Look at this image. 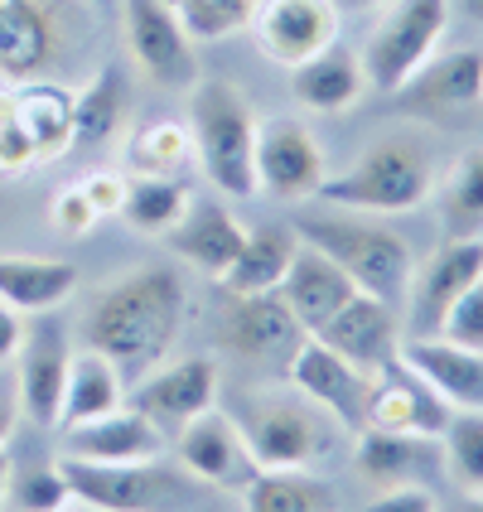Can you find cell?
I'll return each instance as SVG.
<instances>
[{"instance_id":"obj_1","label":"cell","mask_w":483,"mask_h":512,"mask_svg":"<svg viewBox=\"0 0 483 512\" xmlns=\"http://www.w3.org/2000/svg\"><path fill=\"white\" fill-rule=\"evenodd\" d=\"M189 319V285L170 261H145L87 295L83 343L112 358L121 382H141L174 353Z\"/></svg>"},{"instance_id":"obj_2","label":"cell","mask_w":483,"mask_h":512,"mask_svg":"<svg viewBox=\"0 0 483 512\" xmlns=\"http://www.w3.org/2000/svg\"><path fill=\"white\" fill-rule=\"evenodd\" d=\"M189 136H194V165L203 179L228 194H256V112L252 102L223 78H199L189 87Z\"/></svg>"},{"instance_id":"obj_3","label":"cell","mask_w":483,"mask_h":512,"mask_svg":"<svg viewBox=\"0 0 483 512\" xmlns=\"http://www.w3.org/2000/svg\"><path fill=\"white\" fill-rule=\"evenodd\" d=\"M232 421L242 430L256 469H314L334 450V416L295 387H256L237 397Z\"/></svg>"},{"instance_id":"obj_4","label":"cell","mask_w":483,"mask_h":512,"mask_svg":"<svg viewBox=\"0 0 483 512\" xmlns=\"http://www.w3.org/2000/svg\"><path fill=\"white\" fill-rule=\"evenodd\" d=\"M435 189V160L421 136H382L343 174H329L319 199L353 213H411Z\"/></svg>"},{"instance_id":"obj_5","label":"cell","mask_w":483,"mask_h":512,"mask_svg":"<svg viewBox=\"0 0 483 512\" xmlns=\"http://www.w3.org/2000/svg\"><path fill=\"white\" fill-rule=\"evenodd\" d=\"M290 228L305 247L329 256L363 295H377L387 305L397 295H406L416 256L406 247V237H397L392 228L368 223V218H343V213H329V218L324 213H314V218L300 213V218H290Z\"/></svg>"},{"instance_id":"obj_6","label":"cell","mask_w":483,"mask_h":512,"mask_svg":"<svg viewBox=\"0 0 483 512\" xmlns=\"http://www.w3.org/2000/svg\"><path fill=\"white\" fill-rule=\"evenodd\" d=\"M445 29H450V0H387L358 54L372 92H401L406 78L426 58H435Z\"/></svg>"},{"instance_id":"obj_7","label":"cell","mask_w":483,"mask_h":512,"mask_svg":"<svg viewBox=\"0 0 483 512\" xmlns=\"http://www.w3.org/2000/svg\"><path fill=\"white\" fill-rule=\"evenodd\" d=\"M329 179L324 145L300 116H266L256 121V194H271L281 203L319 199Z\"/></svg>"},{"instance_id":"obj_8","label":"cell","mask_w":483,"mask_h":512,"mask_svg":"<svg viewBox=\"0 0 483 512\" xmlns=\"http://www.w3.org/2000/svg\"><path fill=\"white\" fill-rule=\"evenodd\" d=\"M58 469L78 503H92L102 512H160L165 503H174L165 455L145 459V464H92V459L58 455Z\"/></svg>"},{"instance_id":"obj_9","label":"cell","mask_w":483,"mask_h":512,"mask_svg":"<svg viewBox=\"0 0 483 512\" xmlns=\"http://www.w3.org/2000/svg\"><path fill=\"white\" fill-rule=\"evenodd\" d=\"M290 387L300 397H310L319 411H329L343 430H363L368 421V392H372V377L363 368H353L343 353H334L329 343H319L314 334L300 339V348L290 353Z\"/></svg>"},{"instance_id":"obj_10","label":"cell","mask_w":483,"mask_h":512,"mask_svg":"<svg viewBox=\"0 0 483 512\" xmlns=\"http://www.w3.org/2000/svg\"><path fill=\"white\" fill-rule=\"evenodd\" d=\"M174 455L184 464V474H194L213 488H228V493H242L261 474L232 411H223V406H208L174 430Z\"/></svg>"},{"instance_id":"obj_11","label":"cell","mask_w":483,"mask_h":512,"mask_svg":"<svg viewBox=\"0 0 483 512\" xmlns=\"http://www.w3.org/2000/svg\"><path fill=\"white\" fill-rule=\"evenodd\" d=\"M126 49L150 83L160 87H194L199 83V54L189 29L179 25L165 0H126Z\"/></svg>"},{"instance_id":"obj_12","label":"cell","mask_w":483,"mask_h":512,"mask_svg":"<svg viewBox=\"0 0 483 512\" xmlns=\"http://www.w3.org/2000/svg\"><path fill=\"white\" fill-rule=\"evenodd\" d=\"M68 363H73L68 334L54 319V310H44L34 324H25V343L15 353V401L34 426H58Z\"/></svg>"},{"instance_id":"obj_13","label":"cell","mask_w":483,"mask_h":512,"mask_svg":"<svg viewBox=\"0 0 483 512\" xmlns=\"http://www.w3.org/2000/svg\"><path fill=\"white\" fill-rule=\"evenodd\" d=\"M261 54L281 68H300L329 44H339V5L334 0H261L252 15Z\"/></svg>"},{"instance_id":"obj_14","label":"cell","mask_w":483,"mask_h":512,"mask_svg":"<svg viewBox=\"0 0 483 512\" xmlns=\"http://www.w3.org/2000/svg\"><path fill=\"white\" fill-rule=\"evenodd\" d=\"M126 401L160 430H179L199 411L218 406V363L213 358H174V363L165 358L160 368H150L141 382L126 387Z\"/></svg>"},{"instance_id":"obj_15","label":"cell","mask_w":483,"mask_h":512,"mask_svg":"<svg viewBox=\"0 0 483 512\" xmlns=\"http://www.w3.org/2000/svg\"><path fill=\"white\" fill-rule=\"evenodd\" d=\"M474 281H483V237H445L440 252H430L426 266L411 271L406 310L421 334H440V319Z\"/></svg>"},{"instance_id":"obj_16","label":"cell","mask_w":483,"mask_h":512,"mask_svg":"<svg viewBox=\"0 0 483 512\" xmlns=\"http://www.w3.org/2000/svg\"><path fill=\"white\" fill-rule=\"evenodd\" d=\"M319 343H329L334 353H343L353 368H363L368 377L377 372L397 368L401 363V329H397V314L387 300H377V295H353L348 305H343L319 334Z\"/></svg>"},{"instance_id":"obj_17","label":"cell","mask_w":483,"mask_h":512,"mask_svg":"<svg viewBox=\"0 0 483 512\" xmlns=\"http://www.w3.org/2000/svg\"><path fill=\"white\" fill-rule=\"evenodd\" d=\"M63 455L92 459V464H145L165 455V430L126 401L97 421H78L63 430Z\"/></svg>"},{"instance_id":"obj_18","label":"cell","mask_w":483,"mask_h":512,"mask_svg":"<svg viewBox=\"0 0 483 512\" xmlns=\"http://www.w3.org/2000/svg\"><path fill=\"white\" fill-rule=\"evenodd\" d=\"M450 421V406L430 392L416 372L397 368L377 372L368 392V421L363 426L387 430V435H416V440H440V430Z\"/></svg>"},{"instance_id":"obj_19","label":"cell","mask_w":483,"mask_h":512,"mask_svg":"<svg viewBox=\"0 0 483 512\" xmlns=\"http://www.w3.org/2000/svg\"><path fill=\"white\" fill-rule=\"evenodd\" d=\"M228 300L232 305L223 314V339H228L232 353H242L252 363H290L305 329L285 310L281 295L266 290V295H228Z\"/></svg>"},{"instance_id":"obj_20","label":"cell","mask_w":483,"mask_h":512,"mask_svg":"<svg viewBox=\"0 0 483 512\" xmlns=\"http://www.w3.org/2000/svg\"><path fill=\"white\" fill-rule=\"evenodd\" d=\"M401 107L416 116H455L483 107V54L479 49H455V54L426 58L406 87L397 92Z\"/></svg>"},{"instance_id":"obj_21","label":"cell","mask_w":483,"mask_h":512,"mask_svg":"<svg viewBox=\"0 0 483 512\" xmlns=\"http://www.w3.org/2000/svg\"><path fill=\"white\" fill-rule=\"evenodd\" d=\"M401 363L450 411H483V353L459 348L440 334H416V339H401Z\"/></svg>"},{"instance_id":"obj_22","label":"cell","mask_w":483,"mask_h":512,"mask_svg":"<svg viewBox=\"0 0 483 512\" xmlns=\"http://www.w3.org/2000/svg\"><path fill=\"white\" fill-rule=\"evenodd\" d=\"M58 54V20L49 0H0V83L44 78Z\"/></svg>"},{"instance_id":"obj_23","label":"cell","mask_w":483,"mask_h":512,"mask_svg":"<svg viewBox=\"0 0 483 512\" xmlns=\"http://www.w3.org/2000/svg\"><path fill=\"white\" fill-rule=\"evenodd\" d=\"M165 242H170V252L179 256L184 266H194L199 276L218 281L232 261H237V252H242L247 228H242L218 199H194L184 208V218L165 232Z\"/></svg>"},{"instance_id":"obj_24","label":"cell","mask_w":483,"mask_h":512,"mask_svg":"<svg viewBox=\"0 0 483 512\" xmlns=\"http://www.w3.org/2000/svg\"><path fill=\"white\" fill-rule=\"evenodd\" d=\"M276 295L285 300V310L300 319L305 334H319V329L358 295V285L348 281L324 252H314V247L300 242V252H295V261H290V271H285V281Z\"/></svg>"},{"instance_id":"obj_25","label":"cell","mask_w":483,"mask_h":512,"mask_svg":"<svg viewBox=\"0 0 483 512\" xmlns=\"http://www.w3.org/2000/svg\"><path fill=\"white\" fill-rule=\"evenodd\" d=\"M10 121L20 126L39 155V165L63 160L73 150V92L54 78H29L15 83L10 97Z\"/></svg>"},{"instance_id":"obj_26","label":"cell","mask_w":483,"mask_h":512,"mask_svg":"<svg viewBox=\"0 0 483 512\" xmlns=\"http://www.w3.org/2000/svg\"><path fill=\"white\" fill-rule=\"evenodd\" d=\"M290 92L305 112H319V116H339L348 107L363 102L368 92V73H363V58L343 44H329L324 54H314L310 63L290 68Z\"/></svg>"},{"instance_id":"obj_27","label":"cell","mask_w":483,"mask_h":512,"mask_svg":"<svg viewBox=\"0 0 483 512\" xmlns=\"http://www.w3.org/2000/svg\"><path fill=\"white\" fill-rule=\"evenodd\" d=\"M83 285V271L63 256H0V300L20 314L58 310Z\"/></svg>"},{"instance_id":"obj_28","label":"cell","mask_w":483,"mask_h":512,"mask_svg":"<svg viewBox=\"0 0 483 512\" xmlns=\"http://www.w3.org/2000/svg\"><path fill=\"white\" fill-rule=\"evenodd\" d=\"M300 252V237L290 223H256L247 228V242L228 271L218 276V285L228 295H266V290H281L290 261Z\"/></svg>"},{"instance_id":"obj_29","label":"cell","mask_w":483,"mask_h":512,"mask_svg":"<svg viewBox=\"0 0 483 512\" xmlns=\"http://www.w3.org/2000/svg\"><path fill=\"white\" fill-rule=\"evenodd\" d=\"M116 406H126V382L112 368V358H102L97 348H78L68 363V382H63V406H58V426H78V421H97Z\"/></svg>"},{"instance_id":"obj_30","label":"cell","mask_w":483,"mask_h":512,"mask_svg":"<svg viewBox=\"0 0 483 512\" xmlns=\"http://www.w3.org/2000/svg\"><path fill=\"white\" fill-rule=\"evenodd\" d=\"M126 131V73L102 63L83 92H73V145L102 150Z\"/></svg>"},{"instance_id":"obj_31","label":"cell","mask_w":483,"mask_h":512,"mask_svg":"<svg viewBox=\"0 0 483 512\" xmlns=\"http://www.w3.org/2000/svg\"><path fill=\"white\" fill-rule=\"evenodd\" d=\"M121 165L126 174H184L194 165V136H189V121H141L136 131H126L121 145Z\"/></svg>"},{"instance_id":"obj_32","label":"cell","mask_w":483,"mask_h":512,"mask_svg":"<svg viewBox=\"0 0 483 512\" xmlns=\"http://www.w3.org/2000/svg\"><path fill=\"white\" fill-rule=\"evenodd\" d=\"M194 203L189 184L179 174H126V199H121V218L136 232H165L184 218V208Z\"/></svg>"},{"instance_id":"obj_33","label":"cell","mask_w":483,"mask_h":512,"mask_svg":"<svg viewBox=\"0 0 483 512\" xmlns=\"http://www.w3.org/2000/svg\"><path fill=\"white\" fill-rule=\"evenodd\" d=\"M430 194L440 199V223L450 237H483V145L464 150Z\"/></svg>"},{"instance_id":"obj_34","label":"cell","mask_w":483,"mask_h":512,"mask_svg":"<svg viewBox=\"0 0 483 512\" xmlns=\"http://www.w3.org/2000/svg\"><path fill=\"white\" fill-rule=\"evenodd\" d=\"M426 445L430 440H416V435H387V430H358V450H353V464L358 474L372 479L377 488L392 484H416L421 479V464H426Z\"/></svg>"},{"instance_id":"obj_35","label":"cell","mask_w":483,"mask_h":512,"mask_svg":"<svg viewBox=\"0 0 483 512\" xmlns=\"http://www.w3.org/2000/svg\"><path fill=\"white\" fill-rule=\"evenodd\" d=\"M242 512H334V493L310 469H261L242 488Z\"/></svg>"},{"instance_id":"obj_36","label":"cell","mask_w":483,"mask_h":512,"mask_svg":"<svg viewBox=\"0 0 483 512\" xmlns=\"http://www.w3.org/2000/svg\"><path fill=\"white\" fill-rule=\"evenodd\" d=\"M440 455L464 493H483V411H450L440 430Z\"/></svg>"},{"instance_id":"obj_37","label":"cell","mask_w":483,"mask_h":512,"mask_svg":"<svg viewBox=\"0 0 483 512\" xmlns=\"http://www.w3.org/2000/svg\"><path fill=\"white\" fill-rule=\"evenodd\" d=\"M179 25L189 29L194 44H218V39H232L242 29H252V15L261 0H165Z\"/></svg>"},{"instance_id":"obj_38","label":"cell","mask_w":483,"mask_h":512,"mask_svg":"<svg viewBox=\"0 0 483 512\" xmlns=\"http://www.w3.org/2000/svg\"><path fill=\"white\" fill-rule=\"evenodd\" d=\"M73 503V488L63 479L58 459H29L10 469V488H5V508L10 512H58Z\"/></svg>"},{"instance_id":"obj_39","label":"cell","mask_w":483,"mask_h":512,"mask_svg":"<svg viewBox=\"0 0 483 512\" xmlns=\"http://www.w3.org/2000/svg\"><path fill=\"white\" fill-rule=\"evenodd\" d=\"M440 339L483 353V281H474L455 305L445 310V319H440Z\"/></svg>"},{"instance_id":"obj_40","label":"cell","mask_w":483,"mask_h":512,"mask_svg":"<svg viewBox=\"0 0 483 512\" xmlns=\"http://www.w3.org/2000/svg\"><path fill=\"white\" fill-rule=\"evenodd\" d=\"M97 208L87 203L83 184H68V189H58L54 203H49V223H54L58 237H87V232L97 228Z\"/></svg>"},{"instance_id":"obj_41","label":"cell","mask_w":483,"mask_h":512,"mask_svg":"<svg viewBox=\"0 0 483 512\" xmlns=\"http://www.w3.org/2000/svg\"><path fill=\"white\" fill-rule=\"evenodd\" d=\"M368 512H440V503L426 484H392L372 498Z\"/></svg>"},{"instance_id":"obj_42","label":"cell","mask_w":483,"mask_h":512,"mask_svg":"<svg viewBox=\"0 0 483 512\" xmlns=\"http://www.w3.org/2000/svg\"><path fill=\"white\" fill-rule=\"evenodd\" d=\"M83 184V194H87V203L107 218V213H121V199H126V170L116 174V170H92V174H83L78 179Z\"/></svg>"},{"instance_id":"obj_43","label":"cell","mask_w":483,"mask_h":512,"mask_svg":"<svg viewBox=\"0 0 483 512\" xmlns=\"http://www.w3.org/2000/svg\"><path fill=\"white\" fill-rule=\"evenodd\" d=\"M34 165H39V155H34L29 136L5 116L0 121V174H29Z\"/></svg>"},{"instance_id":"obj_44","label":"cell","mask_w":483,"mask_h":512,"mask_svg":"<svg viewBox=\"0 0 483 512\" xmlns=\"http://www.w3.org/2000/svg\"><path fill=\"white\" fill-rule=\"evenodd\" d=\"M20 343H25V314L0 300V368H5V363H15Z\"/></svg>"},{"instance_id":"obj_45","label":"cell","mask_w":483,"mask_h":512,"mask_svg":"<svg viewBox=\"0 0 483 512\" xmlns=\"http://www.w3.org/2000/svg\"><path fill=\"white\" fill-rule=\"evenodd\" d=\"M15 416H20V401L0 397V445H10V435H15Z\"/></svg>"},{"instance_id":"obj_46","label":"cell","mask_w":483,"mask_h":512,"mask_svg":"<svg viewBox=\"0 0 483 512\" xmlns=\"http://www.w3.org/2000/svg\"><path fill=\"white\" fill-rule=\"evenodd\" d=\"M10 469H15V459H10V445H0V503H5V488H10Z\"/></svg>"},{"instance_id":"obj_47","label":"cell","mask_w":483,"mask_h":512,"mask_svg":"<svg viewBox=\"0 0 483 512\" xmlns=\"http://www.w3.org/2000/svg\"><path fill=\"white\" fill-rule=\"evenodd\" d=\"M455 512H483V493H464V503Z\"/></svg>"},{"instance_id":"obj_48","label":"cell","mask_w":483,"mask_h":512,"mask_svg":"<svg viewBox=\"0 0 483 512\" xmlns=\"http://www.w3.org/2000/svg\"><path fill=\"white\" fill-rule=\"evenodd\" d=\"M339 10H368V5H377V0H334Z\"/></svg>"},{"instance_id":"obj_49","label":"cell","mask_w":483,"mask_h":512,"mask_svg":"<svg viewBox=\"0 0 483 512\" xmlns=\"http://www.w3.org/2000/svg\"><path fill=\"white\" fill-rule=\"evenodd\" d=\"M464 10H469V15H474V20L483 25V0H464Z\"/></svg>"},{"instance_id":"obj_50","label":"cell","mask_w":483,"mask_h":512,"mask_svg":"<svg viewBox=\"0 0 483 512\" xmlns=\"http://www.w3.org/2000/svg\"><path fill=\"white\" fill-rule=\"evenodd\" d=\"M58 512H102V508H92V503H78V498H73L68 508H58Z\"/></svg>"},{"instance_id":"obj_51","label":"cell","mask_w":483,"mask_h":512,"mask_svg":"<svg viewBox=\"0 0 483 512\" xmlns=\"http://www.w3.org/2000/svg\"><path fill=\"white\" fill-rule=\"evenodd\" d=\"M5 116H10V97L0 92V121H5Z\"/></svg>"}]
</instances>
